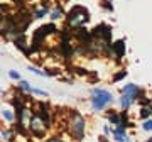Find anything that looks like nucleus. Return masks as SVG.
Returning <instances> with one entry per match:
<instances>
[{"mask_svg": "<svg viewBox=\"0 0 152 142\" xmlns=\"http://www.w3.org/2000/svg\"><path fill=\"white\" fill-rule=\"evenodd\" d=\"M107 102L105 100H102V98H98V97H91V107H93V110H103L105 107H107Z\"/></svg>", "mask_w": 152, "mask_h": 142, "instance_id": "obj_8", "label": "nucleus"}, {"mask_svg": "<svg viewBox=\"0 0 152 142\" xmlns=\"http://www.w3.org/2000/svg\"><path fill=\"white\" fill-rule=\"evenodd\" d=\"M46 122L39 117V115H32V119H31V124H29V129L32 132L36 137H42L44 132H46Z\"/></svg>", "mask_w": 152, "mask_h": 142, "instance_id": "obj_2", "label": "nucleus"}, {"mask_svg": "<svg viewBox=\"0 0 152 142\" xmlns=\"http://www.w3.org/2000/svg\"><path fill=\"white\" fill-rule=\"evenodd\" d=\"M149 115H152V107H151V108H142V112H140L142 119H147Z\"/></svg>", "mask_w": 152, "mask_h": 142, "instance_id": "obj_14", "label": "nucleus"}, {"mask_svg": "<svg viewBox=\"0 0 152 142\" xmlns=\"http://www.w3.org/2000/svg\"><path fill=\"white\" fill-rule=\"evenodd\" d=\"M142 129L147 130V132H151L152 130V120H145L144 124H142Z\"/></svg>", "mask_w": 152, "mask_h": 142, "instance_id": "obj_15", "label": "nucleus"}, {"mask_svg": "<svg viewBox=\"0 0 152 142\" xmlns=\"http://www.w3.org/2000/svg\"><path fill=\"white\" fill-rule=\"evenodd\" d=\"M61 15H63V10H61V7H59V9H56V10L51 14V19H53V20H58V19H61Z\"/></svg>", "mask_w": 152, "mask_h": 142, "instance_id": "obj_12", "label": "nucleus"}, {"mask_svg": "<svg viewBox=\"0 0 152 142\" xmlns=\"http://www.w3.org/2000/svg\"><path fill=\"white\" fill-rule=\"evenodd\" d=\"M71 132L76 137H80V139L83 137V134H85V119H83L81 115L73 113V119H71Z\"/></svg>", "mask_w": 152, "mask_h": 142, "instance_id": "obj_3", "label": "nucleus"}, {"mask_svg": "<svg viewBox=\"0 0 152 142\" xmlns=\"http://www.w3.org/2000/svg\"><path fill=\"white\" fill-rule=\"evenodd\" d=\"M48 12H49V9H48V7H41L39 10H36V14H34V15H36V19H42V17L46 15Z\"/></svg>", "mask_w": 152, "mask_h": 142, "instance_id": "obj_10", "label": "nucleus"}, {"mask_svg": "<svg viewBox=\"0 0 152 142\" xmlns=\"http://www.w3.org/2000/svg\"><path fill=\"white\" fill-rule=\"evenodd\" d=\"M2 115H4V117H5V120H9V122L14 120V113H10V110H4Z\"/></svg>", "mask_w": 152, "mask_h": 142, "instance_id": "obj_13", "label": "nucleus"}, {"mask_svg": "<svg viewBox=\"0 0 152 142\" xmlns=\"http://www.w3.org/2000/svg\"><path fill=\"white\" fill-rule=\"evenodd\" d=\"M90 14H88L86 9H83V7H73L68 14V24H69L71 27H80L83 24H86L88 19H90Z\"/></svg>", "mask_w": 152, "mask_h": 142, "instance_id": "obj_1", "label": "nucleus"}, {"mask_svg": "<svg viewBox=\"0 0 152 142\" xmlns=\"http://www.w3.org/2000/svg\"><path fill=\"white\" fill-rule=\"evenodd\" d=\"M29 71H32V73L39 75V76H51L48 71H41V70H37V68H34V66H29Z\"/></svg>", "mask_w": 152, "mask_h": 142, "instance_id": "obj_11", "label": "nucleus"}, {"mask_svg": "<svg viewBox=\"0 0 152 142\" xmlns=\"http://www.w3.org/2000/svg\"><path fill=\"white\" fill-rule=\"evenodd\" d=\"M91 97H98V98L105 100L107 103H112V102H113V95L110 91H107V90H103V88H93Z\"/></svg>", "mask_w": 152, "mask_h": 142, "instance_id": "obj_4", "label": "nucleus"}, {"mask_svg": "<svg viewBox=\"0 0 152 142\" xmlns=\"http://www.w3.org/2000/svg\"><path fill=\"white\" fill-rule=\"evenodd\" d=\"M112 51H113V54L117 56V59H120V58L125 54V42L124 41H117L115 44H112Z\"/></svg>", "mask_w": 152, "mask_h": 142, "instance_id": "obj_6", "label": "nucleus"}, {"mask_svg": "<svg viewBox=\"0 0 152 142\" xmlns=\"http://www.w3.org/2000/svg\"><path fill=\"white\" fill-rule=\"evenodd\" d=\"M9 76H10L12 80H20V75H19L17 71H14V70H10V71H9Z\"/></svg>", "mask_w": 152, "mask_h": 142, "instance_id": "obj_17", "label": "nucleus"}, {"mask_svg": "<svg viewBox=\"0 0 152 142\" xmlns=\"http://www.w3.org/2000/svg\"><path fill=\"white\" fill-rule=\"evenodd\" d=\"M134 100H135L134 97H130V95H125V93H124V95H122V98H120V105H122V108L127 110L132 105V102H134Z\"/></svg>", "mask_w": 152, "mask_h": 142, "instance_id": "obj_9", "label": "nucleus"}, {"mask_svg": "<svg viewBox=\"0 0 152 142\" xmlns=\"http://www.w3.org/2000/svg\"><path fill=\"white\" fill-rule=\"evenodd\" d=\"M122 91L125 93V95H130V97H139V93H140V90H139V86L137 85H134V83H129V85H125L124 90Z\"/></svg>", "mask_w": 152, "mask_h": 142, "instance_id": "obj_7", "label": "nucleus"}, {"mask_svg": "<svg viewBox=\"0 0 152 142\" xmlns=\"http://www.w3.org/2000/svg\"><path fill=\"white\" fill-rule=\"evenodd\" d=\"M95 36H98V37H103L105 41H108L110 37H112V31H110L108 26H105V24H102V26H98L96 29H95Z\"/></svg>", "mask_w": 152, "mask_h": 142, "instance_id": "obj_5", "label": "nucleus"}, {"mask_svg": "<svg viewBox=\"0 0 152 142\" xmlns=\"http://www.w3.org/2000/svg\"><path fill=\"white\" fill-rule=\"evenodd\" d=\"M103 130H105V134H110V127H108V125H105V127H103Z\"/></svg>", "mask_w": 152, "mask_h": 142, "instance_id": "obj_19", "label": "nucleus"}, {"mask_svg": "<svg viewBox=\"0 0 152 142\" xmlns=\"http://www.w3.org/2000/svg\"><path fill=\"white\" fill-rule=\"evenodd\" d=\"M2 17H4V7L0 5V20H2Z\"/></svg>", "mask_w": 152, "mask_h": 142, "instance_id": "obj_20", "label": "nucleus"}, {"mask_svg": "<svg viewBox=\"0 0 152 142\" xmlns=\"http://www.w3.org/2000/svg\"><path fill=\"white\" fill-rule=\"evenodd\" d=\"M20 88L22 90H26V91H29V93L32 91V88H31V85H29L27 81H20Z\"/></svg>", "mask_w": 152, "mask_h": 142, "instance_id": "obj_16", "label": "nucleus"}, {"mask_svg": "<svg viewBox=\"0 0 152 142\" xmlns=\"http://www.w3.org/2000/svg\"><path fill=\"white\" fill-rule=\"evenodd\" d=\"M46 142H63V141L58 139V137H53V139H49V141H46Z\"/></svg>", "mask_w": 152, "mask_h": 142, "instance_id": "obj_18", "label": "nucleus"}]
</instances>
